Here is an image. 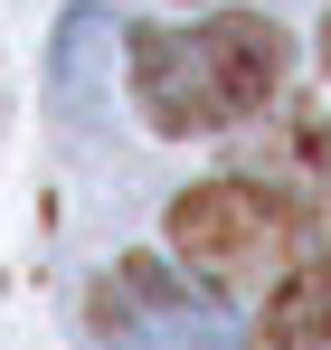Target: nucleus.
<instances>
[{"label": "nucleus", "mask_w": 331, "mask_h": 350, "mask_svg": "<svg viewBox=\"0 0 331 350\" xmlns=\"http://www.w3.org/2000/svg\"><path fill=\"white\" fill-rule=\"evenodd\" d=\"M256 350H331V256H303L284 293L265 303V341Z\"/></svg>", "instance_id": "obj_4"}, {"label": "nucleus", "mask_w": 331, "mask_h": 350, "mask_svg": "<svg viewBox=\"0 0 331 350\" xmlns=\"http://www.w3.org/2000/svg\"><path fill=\"white\" fill-rule=\"evenodd\" d=\"M303 228H313L303 199H284L265 180H199V189L170 199L180 265H199V275H218V284H246V275L284 265V256L303 246Z\"/></svg>", "instance_id": "obj_2"}, {"label": "nucleus", "mask_w": 331, "mask_h": 350, "mask_svg": "<svg viewBox=\"0 0 331 350\" xmlns=\"http://www.w3.org/2000/svg\"><path fill=\"white\" fill-rule=\"evenodd\" d=\"M95 341L105 350H237V322H227L209 293H189L170 265L152 256H123L105 284H95Z\"/></svg>", "instance_id": "obj_3"}, {"label": "nucleus", "mask_w": 331, "mask_h": 350, "mask_svg": "<svg viewBox=\"0 0 331 350\" xmlns=\"http://www.w3.org/2000/svg\"><path fill=\"white\" fill-rule=\"evenodd\" d=\"M322 57H331V29H322Z\"/></svg>", "instance_id": "obj_5"}, {"label": "nucleus", "mask_w": 331, "mask_h": 350, "mask_svg": "<svg viewBox=\"0 0 331 350\" xmlns=\"http://www.w3.org/2000/svg\"><path fill=\"white\" fill-rule=\"evenodd\" d=\"M123 76L152 133H218V123H246L284 85V38L246 10H227L209 29H133Z\"/></svg>", "instance_id": "obj_1"}]
</instances>
